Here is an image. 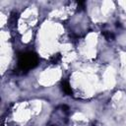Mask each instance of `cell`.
<instances>
[{
    "label": "cell",
    "mask_w": 126,
    "mask_h": 126,
    "mask_svg": "<svg viewBox=\"0 0 126 126\" xmlns=\"http://www.w3.org/2000/svg\"><path fill=\"white\" fill-rule=\"evenodd\" d=\"M38 63V57L33 52L21 53L18 58V66L22 71H29L34 68Z\"/></svg>",
    "instance_id": "obj_1"
},
{
    "label": "cell",
    "mask_w": 126,
    "mask_h": 126,
    "mask_svg": "<svg viewBox=\"0 0 126 126\" xmlns=\"http://www.w3.org/2000/svg\"><path fill=\"white\" fill-rule=\"evenodd\" d=\"M61 86H62V91H63L66 94H69V95L72 94V89H71V87H70V85H69V83H68L67 81L62 82Z\"/></svg>",
    "instance_id": "obj_2"
},
{
    "label": "cell",
    "mask_w": 126,
    "mask_h": 126,
    "mask_svg": "<svg viewBox=\"0 0 126 126\" xmlns=\"http://www.w3.org/2000/svg\"><path fill=\"white\" fill-rule=\"evenodd\" d=\"M102 34H103V36H104L107 40H113V39H114V34H113L112 32H103Z\"/></svg>",
    "instance_id": "obj_3"
},
{
    "label": "cell",
    "mask_w": 126,
    "mask_h": 126,
    "mask_svg": "<svg viewBox=\"0 0 126 126\" xmlns=\"http://www.w3.org/2000/svg\"><path fill=\"white\" fill-rule=\"evenodd\" d=\"M60 58H61V56H60V54H59V53H57V54L53 55V56L51 57V63L56 64V63H57V62L60 60Z\"/></svg>",
    "instance_id": "obj_4"
}]
</instances>
